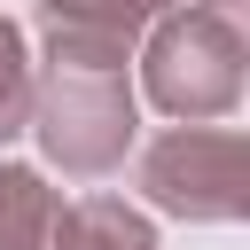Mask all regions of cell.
I'll return each instance as SVG.
<instances>
[{
	"label": "cell",
	"instance_id": "6da1fadb",
	"mask_svg": "<svg viewBox=\"0 0 250 250\" xmlns=\"http://www.w3.org/2000/svg\"><path fill=\"white\" fill-rule=\"evenodd\" d=\"M141 94L172 125H219L250 86V0H180L141 31Z\"/></svg>",
	"mask_w": 250,
	"mask_h": 250
},
{
	"label": "cell",
	"instance_id": "7a4b0ae2",
	"mask_svg": "<svg viewBox=\"0 0 250 250\" xmlns=\"http://www.w3.org/2000/svg\"><path fill=\"white\" fill-rule=\"evenodd\" d=\"M39 156L70 180H102L141 141V94L125 70H39L31 78V125Z\"/></svg>",
	"mask_w": 250,
	"mask_h": 250
},
{
	"label": "cell",
	"instance_id": "3957f363",
	"mask_svg": "<svg viewBox=\"0 0 250 250\" xmlns=\"http://www.w3.org/2000/svg\"><path fill=\"white\" fill-rule=\"evenodd\" d=\"M141 203L188 227H227L250 211V148L234 125H172L141 148Z\"/></svg>",
	"mask_w": 250,
	"mask_h": 250
},
{
	"label": "cell",
	"instance_id": "277c9868",
	"mask_svg": "<svg viewBox=\"0 0 250 250\" xmlns=\"http://www.w3.org/2000/svg\"><path fill=\"white\" fill-rule=\"evenodd\" d=\"M148 16L133 0H39V62L47 70H125L141 55Z\"/></svg>",
	"mask_w": 250,
	"mask_h": 250
},
{
	"label": "cell",
	"instance_id": "5b68a950",
	"mask_svg": "<svg viewBox=\"0 0 250 250\" xmlns=\"http://www.w3.org/2000/svg\"><path fill=\"white\" fill-rule=\"evenodd\" d=\"M47 250H156V219L125 195H70L47 227Z\"/></svg>",
	"mask_w": 250,
	"mask_h": 250
},
{
	"label": "cell",
	"instance_id": "8992f818",
	"mask_svg": "<svg viewBox=\"0 0 250 250\" xmlns=\"http://www.w3.org/2000/svg\"><path fill=\"white\" fill-rule=\"evenodd\" d=\"M55 211H62V195L47 188V172L0 156V250H47Z\"/></svg>",
	"mask_w": 250,
	"mask_h": 250
},
{
	"label": "cell",
	"instance_id": "52a82bcc",
	"mask_svg": "<svg viewBox=\"0 0 250 250\" xmlns=\"http://www.w3.org/2000/svg\"><path fill=\"white\" fill-rule=\"evenodd\" d=\"M31 78H39V70H31V47H23V31L0 16V148L31 125Z\"/></svg>",
	"mask_w": 250,
	"mask_h": 250
},
{
	"label": "cell",
	"instance_id": "ba28073f",
	"mask_svg": "<svg viewBox=\"0 0 250 250\" xmlns=\"http://www.w3.org/2000/svg\"><path fill=\"white\" fill-rule=\"evenodd\" d=\"M133 8H141V16L156 23V16H164V8H180V0H133Z\"/></svg>",
	"mask_w": 250,
	"mask_h": 250
}]
</instances>
